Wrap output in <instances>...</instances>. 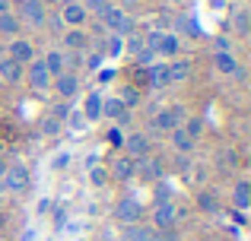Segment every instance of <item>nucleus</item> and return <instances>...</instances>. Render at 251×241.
<instances>
[{
  "label": "nucleus",
  "mask_w": 251,
  "mask_h": 241,
  "mask_svg": "<svg viewBox=\"0 0 251 241\" xmlns=\"http://www.w3.org/2000/svg\"><path fill=\"white\" fill-rule=\"evenodd\" d=\"M0 57H6V48H3V44H0Z\"/></svg>",
  "instance_id": "42"
},
{
  "label": "nucleus",
  "mask_w": 251,
  "mask_h": 241,
  "mask_svg": "<svg viewBox=\"0 0 251 241\" xmlns=\"http://www.w3.org/2000/svg\"><path fill=\"white\" fill-rule=\"evenodd\" d=\"M213 67H216V73H226V76H242L245 70L239 67V61L232 57V51H216L213 54Z\"/></svg>",
  "instance_id": "15"
},
{
  "label": "nucleus",
  "mask_w": 251,
  "mask_h": 241,
  "mask_svg": "<svg viewBox=\"0 0 251 241\" xmlns=\"http://www.w3.org/2000/svg\"><path fill=\"white\" fill-rule=\"evenodd\" d=\"M89 184L92 187H105L108 184V168L105 165H92L89 168Z\"/></svg>",
  "instance_id": "29"
},
{
  "label": "nucleus",
  "mask_w": 251,
  "mask_h": 241,
  "mask_svg": "<svg viewBox=\"0 0 251 241\" xmlns=\"http://www.w3.org/2000/svg\"><path fill=\"white\" fill-rule=\"evenodd\" d=\"M51 89H54L64 102H74L76 95L83 92V83H80V76H76V73H70V70H67V73H61V76L51 80Z\"/></svg>",
  "instance_id": "5"
},
{
  "label": "nucleus",
  "mask_w": 251,
  "mask_h": 241,
  "mask_svg": "<svg viewBox=\"0 0 251 241\" xmlns=\"http://www.w3.org/2000/svg\"><path fill=\"white\" fill-rule=\"evenodd\" d=\"M108 178H115V181H130V178H137L134 159H130V155H115V159H111V165H108Z\"/></svg>",
  "instance_id": "10"
},
{
  "label": "nucleus",
  "mask_w": 251,
  "mask_h": 241,
  "mask_svg": "<svg viewBox=\"0 0 251 241\" xmlns=\"http://www.w3.org/2000/svg\"><path fill=\"white\" fill-rule=\"evenodd\" d=\"M70 159H74V153H70V149H57V153L48 159V168H51V172H64V168L70 165Z\"/></svg>",
  "instance_id": "27"
},
{
  "label": "nucleus",
  "mask_w": 251,
  "mask_h": 241,
  "mask_svg": "<svg viewBox=\"0 0 251 241\" xmlns=\"http://www.w3.org/2000/svg\"><path fill=\"white\" fill-rule=\"evenodd\" d=\"M178 222V206L172 200H162V203L153 206V229L156 232H166V229H175Z\"/></svg>",
  "instance_id": "7"
},
{
  "label": "nucleus",
  "mask_w": 251,
  "mask_h": 241,
  "mask_svg": "<svg viewBox=\"0 0 251 241\" xmlns=\"http://www.w3.org/2000/svg\"><path fill=\"white\" fill-rule=\"evenodd\" d=\"M25 76V67L23 64H16L13 57H0V80L6 83V86H19Z\"/></svg>",
  "instance_id": "12"
},
{
  "label": "nucleus",
  "mask_w": 251,
  "mask_h": 241,
  "mask_svg": "<svg viewBox=\"0 0 251 241\" xmlns=\"http://www.w3.org/2000/svg\"><path fill=\"white\" fill-rule=\"evenodd\" d=\"M3 172H6V162H3V155H0V178H3Z\"/></svg>",
  "instance_id": "41"
},
{
  "label": "nucleus",
  "mask_w": 251,
  "mask_h": 241,
  "mask_svg": "<svg viewBox=\"0 0 251 241\" xmlns=\"http://www.w3.org/2000/svg\"><path fill=\"white\" fill-rule=\"evenodd\" d=\"M23 241H35V229H25V235H23Z\"/></svg>",
  "instance_id": "39"
},
{
  "label": "nucleus",
  "mask_w": 251,
  "mask_h": 241,
  "mask_svg": "<svg viewBox=\"0 0 251 241\" xmlns=\"http://www.w3.org/2000/svg\"><path fill=\"white\" fill-rule=\"evenodd\" d=\"M121 146H124V155H130L134 162L143 159V155H150V149H153V146H150V136H147V133H127Z\"/></svg>",
  "instance_id": "9"
},
{
  "label": "nucleus",
  "mask_w": 251,
  "mask_h": 241,
  "mask_svg": "<svg viewBox=\"0 0 251 241\" xmlns=\"http://www.w3.org/2000/svg\"><path fill=\"white\" fill-rule=\"evenodd\" d=\"M25 80H29V86L35 89V92H48V89H51V80H54V76L48 73V67L42 64V57H35V61L25 64Z\"/></svg>",
  "instance_id": "4"
},
{
  "label": "nucleus",
  "mask_w": 251,
  "mask_h": 241,
  "mask_svg": "<svg viewBox=\"0 0 251 241\" xmlns=\"http://www.w3.org/2000/svg\"><path fill=\"white\" fill-rule=\"evenodd\" d=\"M19 29H23V22H19V16L16 13H0V35H10V38H16L19 35Z\"/></svg>",
  "instance_id": "22"
},
{
  "label": "nucleus",
  "mask_w": 251,
  "mask_h": 241,
  "mask_svg": "<svg viewBox=\"0 0 251 241\" xmlns=\"http://www.w3.org/2000/svg\"><path fill=\"white\" fill-rule=\"evenodd\" d=\"M102 89H92V92H86V99H83V118L89 121V124H96L99 118H102Z\"/></svg>",
  "instance_id": "16"
},
{
  "label": "nucleus",
  "mask_w": 251,
  "mask_h": 241,
  "mask_svg": "<svg viewBox=\"0 0 251 241\" xmlns=\"http://www.w3.org/2000/svg\"><path fill=\"white\" fill-rule=\"evenodd\" d=\"M150 86L153 89H162V86H169V70H166V64H150Z\"/></svg>",
  "instance_id": "25"
},
{
  "label": "nucleus",
  "mask_w": 251,
  "mask_h": 241,
  "mask_svg": "<svg viewBox=\"0 0 251 241\" xmlns=\"http://www.w3.org/2000/svg\"><path fill=\"white\" fill-rule=\"evenodd\" d=\"M124 111H127V108L121 105V99H118V95H105V99H102V118H111V121H118Z\"/></svg>",
  "instance_id": "23"
},
{
  "label": "nucleus",
  "mask_w": 251,
  "mask_h": 241,
  "mask_svg": "<svg viewBox=\"0 0 251 241\" xmlns=\"http://www.w3.org/2000/svg\"><path fill=\"white\" fill-rule=\"evenodd\" d=\"M232 203H235V210H248V206H251V184H248V181H239V184H235Z\"/></svg>",
  "instance_id": "24"
},
{
  "label": "nucleus",
  "mask_w": 251,
  "mask_h": 241,
  "mask_svg": "<svg viewBox=\"0 0 251 241\" xmlns=\"http://www.w3.org/2000/svg\"><path fill=\"white\" fill-rule=\"evenodd\" d=\"M67 124H70L74 130H83V127H86V118H83V111H70V114H67Z\"/></svg>",
  "instance_id": "36"
},
{
  "label": "nucleus",
  "mask_w": 251,
  "mask_h": 241,
  "mask_svg": "<svg viewBox=\"0 0 251 241\" xmlns=\"http://www.w3.org/2000/svg\"><path fill=\"white\" fill-rule=\"evenodd\" d=\"M181 130H184V133H188L191 140L197 143V140L203 136V121H201V114H191V118L184 121V127H181Z\"/></svg>",
  "instance_id": "28"
},
{
  "label": "nucleus",
  "mask_w": 251,
  "mask_h": 241,
  "mask_svg": "<svg viewBox=\"0 0 251 241\" xmlns=\"http://www.w3.org/2000/svg\"><path fill=\"white\" fill-rule=\"evenodd\" d=\"M67 114H70V102H57V105L51 108L48 118H54V121H67Z\"/></svg>",
  "instance_id": "32"
},
{
  "label": "nucleus",
  "mask_w": 251,
  "mask_h": 241,
  "mask_svg": "<svg viewBox=\"0 0 251 241\" xmlns=\"http://www.w3.org/2000/svg\"><path fill=\"white\" fill-rule=\"evenodd\" d=\"M150 124H153V130H166V133H172L175 127H181V111H178V108H162V111H156V118Z\"/></svg>",
  "instance_id": "13"
},
{
  "label": "nucleus",
  "mask_w": 251,
  "mask_h": 241,
  "mask_svg": "<svg viewBox=\"0 0 251 241\" xmlns=\"http://www.w3.org/2000/svg\"><path fill=\"white\" fill-rule=\"evenodd\" d=\"M169 3H181V0H169Z\"/></svg>",
  "instance_id": "43"
},
{
  "label": "nucleus",
  "mask_w": 251,
  "mask_h": 241,
  "mask_svg": "<svg viewBox=\"0 0 251 241\" xmlns=\"http://www.w3.org/2000/svg\"><path fill=\"white\" fill-rule=\"evenodd\" d=\"M197 206H201V210H207V213L216 210V203H213V197H210V194H201V197H197Z\"/></svg>",
  "instance_id": "37"
},
{
  "label": "nucleus",
  "mask_w": 251,
  "mask_h": 241,
  "mask_svg": "<svg viewBox=\"0 0 251 241\" xmlns=\"http://www.w3.org/2000/svg\"><path fill=\"white\" fill-rule=\"evenodd\" d=\"M19 22L32 25V29H42L48 22V10H45L42 0H23L19 3Z\"/></svg>",
  "instance_id": "3"
},
{
  "label": "nucleus",
  "mask_w": 251,
  "mask_h": 241,
  "mask_svg": "<svg viewBox=\"0 0 251 241\" xmlns=\"http://www.w3.org/2000/svg\"><path fill=\"white\" fill-rule=\"evenodd\" d=\"M6 57H13L16 64H23V67H25L29 61H35V44H32L29 38H19L16 35L10 44H6Z\"/></svg>",
  "instance_id": "8"
},
{
  "label": "nucleus",
  "mask_w": 251,
  "mask_h": 241,
  "mask_svg": "<svg viewBox=\"0 0 251 241\" xmlns=\"http://www.w3.org/2000/svg\"><path fill=\"white\" fill-rule=\"evenodd\" d=\"M42 133H45V136H57V133H61V121L45 118V121H42Z\"/></svg>",
  "instance_id": "33"
},
{
  "label": "nucleus",
  "mask_w": 251,
  "mask_h": 241,
  "mask_svg": "<svg viewBox=\"0 0 251 241\" xmlns=\"http://www.w3.org/2000/svg\"><path fill=\"white\" fill-rule=\"evenodd\" d=\"M115 216H118V222H124V225H137L143 219V203L137 197H121L115 203Z\"/></svg>",
  "instance_id": "6"
},
{
  "label": "nucleus",
  "mask_w": 251,
  "mask_h": 241,
  "mask_svg": "<svg viewBox=\"0 0 251 241\" xmlns=\"http://www.w3.org/2000/svg\"><path fill=\"white\" fill-rule=\"evenodd\" d=\"M0 184H3V191H10V194H25L29 184H32V175H29V168H25L23 162H16V165H6Z\"/></svg>",
  "instance_id": "2"
},
{
  "label": "nucleus",
  "mask_w": 251,
  "mask_h": 241,
  "mask_svg": "<svg viewBox=\"0 0 251 241\" xmlns=\"http://www.w3.org/2000/svg\"><path fill=\"white\" fill-rule=\"evenodd\" d=\"M232 22H235V29H239V32H248V13H245V6H239V10H235Z\"/></svg>",
  "instance_id": "35"
},
{
  "label": "nucleus",
  "mask_w": 251,
  "mask_h": 241,
  "mask_svg": "<svg viewBox=\"0 0 251 241\" xmlns=\"http://www.w3.org/2000/svg\"><path fill=\"white\" fill-rule=\"evenodd\" d=\"M64 48H70L74 54H83V51L89 48V35H86L83 29H67L64 32Z\"/></svg>",
  "instance_id": "18"
},
{
  "label": "nucleus",
  "mask_w": 251,
  "mask_h": 241,
  "mask_svg": "<svg viewBox=\"0 0 251 241\" xmlns=\"http://www.w3.org/2000/svg\"><path fill=\"white\" fill-rule=\"evenodd\" d=\"M134 165H137V175L147 178V181H159L162 175H166V165H162L156 155H143V159H137Z\"/></svg>",
  "instance_id": "11"
},
{
  "label": "nucleus",
  "mask_w": 251,
  "mask_h": 241,
  "mask_svg": "<svg viewBox=\"0 0 251 241\" xmlns=\"http://www.w3.org/2000/svg\"><path fill=\"white\" fill-rule=\"evenodd\" d=\"M51 206H54V200H48V197L38 200V213H51Z\"/></svg>",
  "instance_id": "38"
},
{
  "label": "nucleus",
  "mask_w": 251,
  "mask_h": 241,
  "mask_svg": "<svg viewBox=\"0 0 251 241\" xmlns=\"http://www.w3.org/2000/svg\"><path fill=\"white\" fill-rule=\"evenodd\" d=\"M99 19L105 22V29H108L111 35H121V38L134 35V19H130L127 13L121 10V6H108V10H105Z\"/></svg>",
  "instance_id": "1"
},
{
  "label": "nucleus",
  "mask_w": 251,
  "mask_h": 241,
  "mask_svg": "<svg viewBox=\"0 0 251 241\" xmlns=\"http://www.w3.org/2000/svg\"><path fill=\"white\" fill-rule=\"evenodd\" d=\"M178 51H181V38L175 35V32H162V38H159V44H156V54H162V57H178Z\"/></svg>",
  "instance_id": "19"
},
{
  "label": "nucleus",
  "mask_w": 251,
  "mask_h": 241,
  "mask_svg": "<svg viewBox=\"0 0 251 241\" xmlns=\"http://www.w3.org/2000/svg\"><path fill=\"white\" fill-rule=\"evenodd\" d=\"M76 241H80V238H76Z\"/></svg>",
  "instance_id": "45"
},
{
  "label": "nucleus",
  "mask_w": 251,
  "mask_h": 241,
  "mask_svg": "<svg viewBox=\"0 0 251 241\" xmlns=\"http://www.w3.org/2000/svg\"><path fill=\"white\" fill-rule=\"evenodd\" d=\"M169 70V83H184L191 76V61H184V57H172V61L166 64Z\"/></svg>",
  "instance_id": "20"
},
{
  "label": "nucleus",
  "mask_w": 251,
  "mask_h": 241,
  "mask_svg": "<svg viewBox=\"0 0 251 241\" xmlns=\"http://www.w3.org/2000/svg\"><path fill=\"white\" fill-rule=\"evenodd\" d=\"M124 241H156V232L143 229V225H127L124 229Z\"/></svg>",
  "instance_id": "26"
},
{
  "label": "nucleus",
  "mask_w": 251,
  "mask_h": 241,
  "mask_svg": "<svg viewBox=\"0 0 251 241\" xmlns=\"http://www.w3.org/2000/svg\"><path fill=\"white\" fill-rule=\"evenodd\" d=\"M10 10V0H0V13H6Z\"/></svg>",
  "instance_id": "40"
},
{
  "label": "nucleus",
  "mask_w": 251,
  "mask_h": 241,
  "mask_svg": "<svg viewBox=\"0 0 251 241\" xmlns=\"http://www.w3.org/2000/svg\"><path fill=\"white\" fill-rule=\"evenodd\" d=\"M118 99H121V105H124V108H127V111H130V108H134L137 102H140V92H137L134 86H124L121 92H118Z\"/></svg>",
  "instance_id": "30"
},
{
  "label": "nucleus",
  "mask_w": 251,
  "mask_h": 241,
  "mask_svg": "<svg viewBox=\"0 0 251 241\" xmlns=\"http://www.w3.org/2000/svg\"><path fill=\"white\" fill-rule=\"evenodd\" d=\"M80 3H83V10H86V13L92 10V13H99V16L108 10V3H105V0H80Z\"/></svg>",
  "instance_id": "34"
},
{
  "label": "nucleus",
  "mask_w": 251,
  "mask_h": 241,
  "mask_svg": "<svg viewBox=\"0 0 251 241\" xmlns=\"http://www.w3.org/2000/svg\"><path fill=\"white\" fill-rule=\"evenodd\" d=\"M194 146H197V143L191 140V136L184 133L181 127H175V130H172V149H175L178 155H191V153H194Z\"/></svg>",
  "instance_id": "21"
},
{
  "label": "nucleus",
  "mask_w": 251,
  "mask_h": 241,
  "mask_svg": "<svg viewBox=\"0 0 251 241\" xmlns=\"http://www.w3.org/2000/svg\"><path fill=\"white\" fill-rule=\"evenodd\" d=\"M0 121H3V111H0Z\"/></svg>",
  "instance_id": "44"
},
{
  "label": "nucleus",
  "mask_w": 251,
  "mask_h": 241,
  "mask_svg": "<svg viewBox=\"0 0 251 241\" xmlns=\"http://www.w3.org/2000/svg\"><path fill=\"white\" fill-rule=\"evenodd\" d=\"M42 64L48 67V73H51V76H61V73H67L70 57L64 54V51H48V54L42 57Z\"/></svg>",
  "instance_id": "17"
},
{
  "label": "nucleus",
  "mask_w": 251,
  "mask_h": 241,
  "mask_svg": "<svg viewBox=\"0 0 251 241\" xmlns=\"http://www.w3.org/2000/svg\"><path fill=\"white\" fill-rule=\"evenodd\" d=\"M102 51H105V54H111V57H118V54L124 51V38H121V35H111V38H108V44H105Z\"/></svg>",
  "instance_id": "31"
},
{
  "label": "nucleus",
  "mask_w": 251,
  "mask_h": 241,
  "mask_svg": "<svg viewBox=\"0 0 251 241\" xmlns=\"http://www.w3.org/2000/svg\"><path fill=\"white\" fill-rule=\"evenodd\" d=\"M86 16H89V13L83 10V3H80V0H67V3H64V10H61V19L70 25V29H83Z\"/></svg>",
  "instance_id": "14"
}]
</instances>
